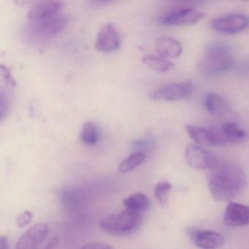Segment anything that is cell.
Returning a JSON list of instances; mask_svg holds the SVG:
<instances>
[{
    "label": "cell",
    "mask_w": 249,
    "mask_h": 249,
    "mask_svg": "<svg viewBox=\"0 0 249 249\" xmlns=\"http://www.w3.org/2000/svg\"><path fill=\"white\" fill-rule=\"evenodd\" d=\"M143 63L150 70L156 72H166L172 70L175 64L165 58L154 55H147L143 58Z\"/></svg>",
    "instance_id": "obj_18"
},
{
    "label": "cell",
    "mask_w": 249,
    "mask_h": 249,
    "mask_svg": "<svg viewBox=\"0 0 249 249\" xmlns=\"http://www.w3.org/2000/svg\"><path fill=\"white\" fill-rule=\"evenodd\" d=\"M205 13L193 8H184L170 13L161 20L167 26H191L203 20Z\"/></svg>",
    "instance_id": "obj_12"
},
{
    "label": "cell",
    "mask_w": 249,
    "mask_h": 249,
    "mask_svg": "<svg viewBox=\"0 0 249 249\" xmlns=\"http://www.w3.org/2000/svg\"><path fill=\"white\" fill-rule=\"evenodd\" d=\"M211 26L219 33L236 35L249 26V18L245 15L232 14L213 19Z\"/></svg>",
    "instance_id": "obj_7"
},
{
    "label": "cell",
    "mask_w": 249,
    "mask_h": 249,
    "mask_svg": "<svg viewBox=\"0 0 249 249\" xmlns=\"http://www.w3.org/2000/svg\"><path fill=\"white\" fill-rule=\"evenodd\" d=\"M64 4L58 0H42L32 7L28 13L29 22L45 20L61 14Z\"/></svg>",
    "instance_id": "obj_13"
},
{
    "label": "cell",
    "mask_w": 249,
    "mask_h": 249,
    "mask_svg": "<svg viewBox=\"0 0 249 249\" xmlns=\"http://www.w3.org/2000/svg\"><path fill=\"white\" fill-rule=\"evenodd\" d=\"M81 249H113V247L104 243L95 242L86 244Z\"/></svg>",
    "instance_id": "obj_24"
},
{
    "label": "cell",
    "mask_w": 249,
    "mask_h": 249,
    "mask_svg": "<svg viewBox=\"0 0 249 249\" xmlns=\"http://www.w3.org/2000/svg\"><path fill=\"white\" fill-rule=\"evenodd\" d=\"M224 224L230 228L249 225V206L241 203H230L224 215Z\"/></svg>",
    "instance_id": "obj_14"
},
{
    "label": "cell",
    "mask_w": 249,
    "mask_h": 249,
    "mask_svg": "<svg viewBox=\"0 0 249 249\" xmlns=\"http://www.w3.org/2000/svg\"><path fill=\"white\" fill-rule=\"evenodd\" d=\"M90 1L94 5L100 6L108 4V3L111 2L114 0H90Z\"/></svg>",
    "instance_id": "obj_28"
},
{
    "label": "cell",
    "mask_w": 249,
    "mask_h": 249,
    "mask_svg": "<svg viewBox=\"0 0 249 249\" xmlns=\"http://www.w3.org/2000/svg\"><path fill=\"white\" fill-rule=\"evenodd\" d=\"M209 190L213 199L228 202L241 195L247 187V175L241 165L232 160L217 156L208 175Z\"/></svg>",
    "instance_id": "obj_1"
},
{
    "label": "cell",
    "mask_w": 249,
    "mask_h": 249,
    "mask_svg": "<svg viewBox=\"0 0 249 249\" xmlns=\"http://www.w3.org/2000/svg\"><path fill=\"white\" fill-rule=\"evenodd\" d=\"M142 223V214L126 210L104 218L99 222V227L111 236L126 237L137 232Z\"/></svg>",
    "instance_id": "obj_3"
},
{
    "label": "cell",
    "mask_w": 249,
    "mask_h": 249,
    "mask_svg": "<svg viewBox=\"0 0 249 249\" xmlns=\"http://www.w3.org/2000/svg\"><path fill=\"white\" fill-rule=\"evenodd\" d=\"M192 242L201 249H217L225 244V238L214 231L189 228L187 231Z\"/></svg>",
    "instance_id": "obj_10"
},
{
    "label": "cell",
    "mask_w": 249,
    "mask_h": 249,
    "mask_svg": "<svg viewBox=\"0 0 249 249\" xmlns=\"http://www.w3.org/2000/svg\"><path fill=\"white\" fill-rule=\"evenodd\" d=\"M58 237L54 236L49 240L46 245L42 248V249H54L58 244Z\"/></svg>",
    "instance_id": "obj_25"
},
{
    "label": "cell",
    "mask_w": 249,
    "mask_h": 249,
    "mask_svg": "<svg viewBox=\"0 0 249 249\" xmlns=\"http://www.w3.org/2000/svg\"><path fill=\"white\" fill-rule=\"evenodd\" d=\"M154 47L159 56L162 58H176L183 52L181 43L171 36H163L158 38L155 41Z\"/></svg>",
    "instance_id": "obj_16"
},
{
    "label": "cell",
    "mask_w": 249,
    "mask_h": 249,
    "mask_svg": "<svg viewBox=\"0 0 249 249\" xmlns=\"http://www.w3.org/2000/svg\"><path fill=\"white\" fill-rule=\"evenodd\" d=\"M16 5L19 7H23L28 4H31L33 0H12Z\"/></svg>",
    "instance_id": "obj_27"
},
{
    "label": "cell",
    "mask_w": 249,
    "mask_h": 249,
    "mask_svg": "<svg viewBox=\"0 0 249 249\" xmlns=\"http://www.w3.org/2000/svg\"><path fill=\"white\" fill-rule=\"evenodd\" d=\"M8 238L5 235H1L0 237V249H9Z\"/></svg>",
    "instance_id": "obj_26"
},
{
    "label": "cell",
    "mask_w": 249,
    "mask_h": 249,
    "mask_svg": "<svg viewBox=\"0 0 249 249\" xmlns=\"http://www.w3.org/2000/svg\"><path fill=\"white\" fill-rule=\"evenodd\" d=\"M121 46V37L113 23H107L101 28L95 41V48L102 53H112Z\"/></svg>",
    "instance_id": "obj_11"
},
{
    "label": "cell",
    "mask_w": 249,
    "mask_h": 249,
    "mask_svg": "<svg viewBox=\"0 0 249 249\" xmlns=\"http://www.w3.org/2000/svg\"><path fill=\"white\" fill-rule=\"evenodd\" d=\"M48 224H36L20 236L15 249H39L48 237Z\"/></svg>",
    "instance_id": "obj_9"
},
{
    "label": "cell",
    "mask_w": 249,
    "mask_h": 249,
    "mask_svg": "<svg viewBox=\"0 0 249 249\" xmlns=\"http://www.w3.org/2000/svg\"><path fill=\"white\" fill-rule=\"evenodd\" d=\"M124 205L127 210L135 213H146L151 208V202L149 197L143 193H135L124 200Z\"/></svg>",
    "instance_id": "obj_17"
},
{
    "label": "cell",
    "mask_w": 249,
    "mask_h": 249,
    "mask_svg": "<svg viewBox=\"0 0 249 249\" xmlns=\"http://www.w3.org/2000/svg\"><path fill=\"white\" fill-rule=\"evenodd\" d=\"M242 1H244V2H247V1H249V0H241Z\"/></svg>",
    "instance_id": "obj_29"
},
{
    "label": "cell",
    "mask_w": 249,
    "mask_h": 249,
    "mask_svg": "<svg viewBox=\"0 0 249 249\" xmlns=\"http://www.w3.org/2000/svg\"><path fill=\"white\" fill-rule=\"evenodd\" d=\"M146 159V155L143 152H137L132 154L121 161L118 165V171L121 174H126L135 169L137 166L143 163Z\"/></svg>",
    "instance_id": "obj_20"
},
{
    "label": "cell",
    "mask_w": 249,
    "mask_h": 249,
    "mask_svg": "<svg viewBox=\"0 0 249 249\" xmlns=\"http://www.w3.org/2000/svg\"><path fill=\"white\" fill-rule=\"evenodd\" d=\"M171 190H172V185L171 183L167 181H159L155 187V197L157 200L158 203L162 207L168 204Z\"/></svg>",
    "instance_id": "obj_22"
},
{
    "label": "cell",
    "mask_w": 249,
    "mask_h": 249,
    "mask_svg": "<svg viewBox=\"0 0 249 249\" xmlns=\"http://www.w3.org/2000/svg\"><path fill=\"white\" fill-rule=\"evenodd\" d=\"M204 105L206 110L213 118H225L232 112L230 103L218 93H207L205 97Z\"/></svg>",
    "instance_id": "obj_15"
},
{
    "label": "cell",
    "mask_w": 249,
    "mask_h": 249,
    "mask_svg": "<svg viewBox=\"0 0 249 249\" xmlns=\"http://www.w3.org/2000/svg\"><path fill=\"white\" fill-rule=\"evenodd\" d=\"M28 27L30 35L35 38L49 39L56 37L65 29L68 19L63 14L36 22H29Z\"/></svg>",
    "instance_id": "obj_5"
},
{
    "label": "cell",
    "mask_w": 249,
    "mask_h": 249,
    "mask_svg": "<svg viewBox=\"0 0 249 249\" xmlns=\"http://www.w3.org/2000/svg\"><path fill=\"white\" fill-rule=\"evenodd\" d=\"M186 130L190 137L196 143L205 146H212L209 129L194 125H187L186 126Z\"/></svg>",
    "instance_id": "obj_19"
},
{
    "label": "cell",
    "mask_w": 249,
    "mask_h": 249,
    "mask_svg": "<svg viewBox=\"0 0 249 249\" xmlns=\"http://www.w3.org/2000/svg\"><path fill=\"white\" fill-rule=\"evenodd\" d=\"M233 58L230 50L222 44L211 45L199 63L198 70L203 75L215 77L226 72L232 67Z\"/></svg>",
    "instance_id": "obj_2"
},
{
    "label": "cell",
    "mask_w": 249,
    "mask_h": 249,
    "mask_svg": "<svg viewBox=\"0 0 249 249\" xmlns=\"http://www.w3.org/2000/svg\"><path fill=\"white\" fill-rule=\"evenodd\" d=\"M217 155L202 148L200 145L190 144L186 149V162L197 170L210 169L214 165Z\"/></svg>",
    "instance_id": "obj_8"
},
{
    "label": "cell",
    "mask_w": 249,
    "mask_h": 249,
    "mask_svg": "<svg viewBox=\"0 0 249 249\" xmlns=\"http://www.w3.org/2000/svg\"><path fill=\"white\" fill-rule=\"evenodd\" d=\"M209 129L213 146L237 144L249 139V130H244L237 123H225Z\"/></svg>",
    "instance_id": "obj_4"
},
{
    "label": "cell",
    "mask_w": 249,
    "mask_h": 249,
    "mask_svg": "<svg viewBox=\"0 0 249 249\" xmlns=\"http://www.w3.org/2000/svg\"><path fill=\"white\" fill-rule=\"evenodd\" d=\"M98 140V132L96 126L91 122L83 124L80 133V141L89 146L95 145Z\"/></svg>",
    "instance_id": "obj_21"
},
{
    "label": "cell",
    "mask_w": 249,
    "mask_h": 249,
    "mask_svg": "<svg viewBox=\"0 0 249 249\" xmlns=\"http://www.w3.org/2000/svg\"><path fill=\"white\" fill-rule=\"evenodd\" d=\"M32 217L33 216H32V212L29 211H25L18 216L17 219H16V223L19 228H24L30 223Z\"/></svg>",
    "instance_id": "obj_23"
},
{
    "label": "cell",
    "mask_w": 249,
    "mask_h": 249,
    "mask_svg": "<svg viewBox=\"0 0 249 249\" xmlns=\"http://www.w3.org/2000/svg\"><path fill=\"white\" fill-rule=\"evenodd\" d=\"M193 91V84L191 80H187L180 83L168 85L152 92L149 97L154 101L182 100L191 96Z\"/></svg>",
    "instance_id": "obj_6"
}]
</instances>
